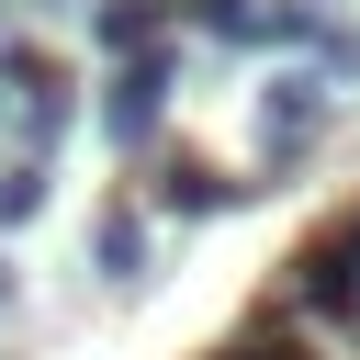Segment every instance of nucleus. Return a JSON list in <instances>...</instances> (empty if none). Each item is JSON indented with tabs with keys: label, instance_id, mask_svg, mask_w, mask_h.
I'll return each instance as SVG.
<instances>
[{
	"label": "nucleus",
	"instance_id": "obj_7",
	"mask_svg": "<svg viewBox=\"0 0 360 360\" xmlns=\"http://www.w3.org/2000/svg\"><path fill=\"white\" fill-rule=\"evenodd\" d=\"M22 214H45V158H11L0 169V225H22Z\"/></svg>",
	"mask_w": 360,
	"mask_h": 360
},
{
	"label": "nucleus",
	"instance_id": "obj_1",
	"mask_svg": "<svg viewBox=\"0 0 360 360\" xmlns=\"http://www.w3.org/2000/svg\"><path fill=\"white\" fill-rule=\"evenodd\" d=\"M169 90H180L169 45H135V56H112V90H101V124H112V146H158V124H169Z\"/></svg>",
	"mask_w": 360,
	"mask_h": 360
},
{
	"label": "nucleus",
	"instance_id": "obj_5",
	"mask_svg": "<svg viewBox=\"0 0 360 360\" xmlns=\"http://www.w3.org/2000/svg\"><path fill=\"white\" fill-rule=\"evenodd\" d=\"M90 34H101L112 56H135V45H169V0H101V11H90Z\"/></svg>",
	"mask_w": 360,
	"mask_h": 360
},
{
	"label": "nucleus",
	"instance_id": "obj_2",
	"mask_svg": "<svg viewBox=\"0 0 360 360\" xmlns=\"http://www.w3.org/2000/svg\"><path fill=\"white\" fill-rule=\"evenodd\" d=\"M315 135H326V90H315V79H270V90H259V158L292 169Z\"/></svg>",
	"mask_w": 360,
	"mask_h": 360
},
{
	"label": "nucleus",
	"instance_id": "obj_8",
	"mask_svg": "<svg viewBox=\"0 0 360 360\" xmlns=\"http://www.w3.org/2000/svg\"><path fill=\"white\" fill-rule=\"evenodd\" d=\"M0 304H11V270H0Z\"/></svg>",
	"mask_w": 360,
	"mask_h": 360
},
{
	"label": "nucleus",
	"instance_id": "obj_4",
	"mask_svg": "<svg viewBox=\"0 0 360 360\" xmlns=\"http://www.w3.org/2000/svg\"><path fill=\"white\" fill-rule=\"evenodd\" d=\"M90 259H101V281L124 292V281H146V214L135 202H112L101 225H90Z\"/></svg>",
	"mask_w": 360,
	"mask_h": 360
},
{
	"label": "nucleus",
	"instance_id": "obj_3",
	"mask_svg": "<svg viewBox=\"0 0 360 360\" xmlns=\"http://www.w3.org/2000/svg\"><path fill=\"white\" fill-rule=\"evenodd\" d=\"M146 191H158V214H225V202H236L248 180H225V169H202V158H169V169H158Z\"/></svg>",
	"mask_w": 360,
	"mask_h": 360
},
{
	"label": "nucleus",
	"instance_id": "obj_6",
	"mask_svg": "<svg viewBox=\"0 0 360 360\" xmlns=\"http://www.w3.org/2000/svg\"><path fill=\"white\" fill-rule=\"evenodd\" d=\"M202 360H315V338H304L292 315H259V326H236V338H214Z\"/></svg>",
	"mask_w": 360,
	"mask_h": 360
}]
</instances>
